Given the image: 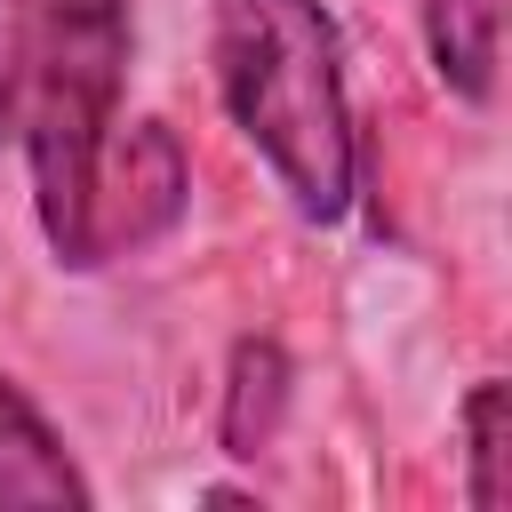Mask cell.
Returning <instances> with one entry per match:
<instances>
[{
	"label": "cell",
	"instance_id": "6da1fadb",
	"mask_svg": "<svg viewBox=\"0 0 512 512\" xmlns=\"http://www.w3.org/2000/svg\"><path fill=\"white\" fill-rule=\"evenodd\" d=\"M216 88L304 224H336L360 184L344 40L320 0H216Z\"/></svg>",
	"mask_w": 512,
	"mask_h": 512
},
{
	"label": "cell",
	"instance_id": "7a4b0ae2",
	"mask_svg": "<svg viewBox=\"0 0 512 512\" xmlns=\"http://www.w3.org/2000/svg\"><path fill=\"white\" fill-rule=\"evenodd\" d=\"M128 80V0H32L16 40L8 136L32 168V216L56 264L88 272V184L120 120Z\"/></svg>",
	"mask_w": 512,
	"mask_h": 512
},
{
	"label": "cell",
	"instance_id": "3957f363",
	"mask_svg": "<svg viewBox=\"0 0 512 512\" xmlns=\"http://www.w3.org/2000/svg\"><path fill=\"white\" fill-rule=\"evenodd\" d=\"M184 152L160 120H112L104 152H96V184H88V272L112 256L152 248L176 216H184Z\"/></svg>",
	"mask_w": 512,
	"mask_h": 512
},
{
	"label": "cell",
	"instance_id": "277c9868",
	"mask_svg": "<svg viewBox=\"0 0 512 512\" xmlns=\"http://www.w3.org/2000/svg\"><path fill=\"white\" fill-rule=\"evenodd\" d=\"M96 488L80 480L64 432L24 400L16 376H0V512H88Z\"/></svg>",
	"mask_w": 512,
	"mask_h": 512
},
{
	"label": "cell",
	"instance_id": "5b68a950",
	"mask_svg": "<svg viewBox=\"0 0 512 512\" xmlns=\"http://www.w3.org/2000/svg\"><path fill=\"white\" fill-rule=\"evenodd\" d=\"M424 24V56L440 72V88L456 104H488L496 96V40H504V8L496 0H416Z\"/></svg>",
	"mask_w": 512,
	"mask_h": 512
},
{
	"label": "cell",
	"instance_id": "8992f818",
	"mask_svg": "<svg viewBox=\"0 0 512 512\" xmlns=\"http://www.w3.org/2000/svg\"><path fill=\"white\" fill-rule=\"evenodd\" d=\"M288 408V352L272 336L232 344V376H224V456H264Z\"/></svg>",
	"mask_w": 512,
	"mask_h": 512
},
{
	"label": "cell",
	"instance_id": "52a82bcc",
	"mask_svg": "<svg viewBox=\"0 0 512 512\" xmlns=\"http://www.w3.org/2000/svg\"><path fill=\"white\" fill-rule=\"evenodd\" d=\"M504 432H512V408H504V384L480 376L464 392V504L472 512H496L512 496V472H504Z\"/></svg>",
	"mask_w": 512,
	"mask_h": 512
},
{
	"label": "cell",
	"instance_id": "ba28073f",
	"mask_svg": "<svg viewBox=\"0 0 512 512\" xmlns=\"http://www.w3.org/2000/svg\"><path fill=\"white\" fill-rule=\"evenodd\" d=\"M32 0H0V136H8V96H16V40H24Z\"/></svg>",
	"mask_w": 512,
	"mask_h": 512
}]
</instances>
